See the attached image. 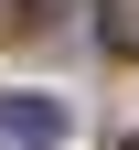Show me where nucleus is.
Wrapping results in <instances>:
<instances>
[{
  "mask_svg": "<svg viewBox=\"0 0 139 150\" xmlns=\"http://www.w3.org/2000/svg\"><path fill=\"white\" fill-rule=\"evenodd\" d=\"M54 139H64V107L11 86V97H0V150H54Z\"/></svg>",
  "mask_w": 139,
  "mask_h": 150,
  "instance_id": "1",
  "label": "nucleus"
},
{
  "mask_svg": "<svg viewBox=\"0 0 139 150\" xmlns=\"http://www.w3.org/2000/svg\"><path fill=\"white\" fill-rule=\"evenodd\" d=\"M96 32H107V54L139 64V0H96Z\"/></svg>",
  "mask_w": 139,
  "mask_h": 150,
  "instance_id": "2",
  "label": "nucleus"
},
{
  "mask_svg": "<svg viewBox=\"0 0 139 150\" xmlns=\"http://www.w3.org/2000/svg\"><path fill=\"white\" fill-rule=\"evenodd\" d=\"M128 150H139V139H128Z\"/></svg>",
  "mask_w": 139,
  "mask_h": 150,
  "instance_id": "3",
  "label": "nucleus"
}]
</instances>
